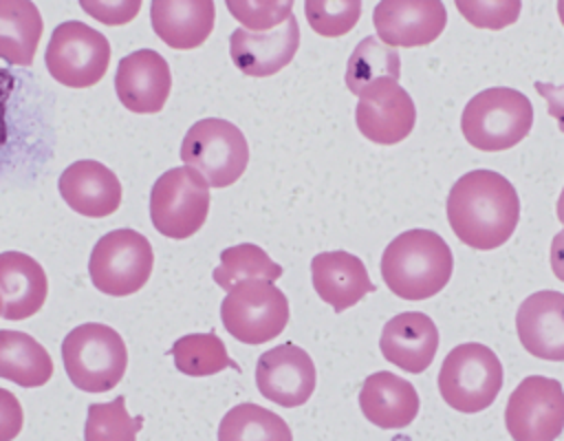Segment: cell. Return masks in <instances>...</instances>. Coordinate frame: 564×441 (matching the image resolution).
<instances>
[{
	"label": "cell",
	"mask_w": 564,
	"mask_h": 441,
	"mask_svg": "<svg viewBox=\"0 0 564 441\" xmlns=\"http://www.w3.org/2000/svg\"><path fill=\"white\" fill-rule=\"evenodd\" d=\"M447 220L467 247L496 249L511 238L520 220L518 192L494 170H471L449 190Z\"/></svg>",
	"instance_id": "obj_1"
},
{
	"label": "cell",
	"mask_w": 564,
	"mask_h": 441,
	"mask_svg": "<svg viewBox=\"0 0 564 441\" xmlns=\"http://www.w3.org/2000/svg\"><path fill=\"white\" fill-rule=\"evenodd\" d=\"M454 256L449 245L430 229L399 234L381 256V278L403 300H427L452 278Z\"/></svg>",
	"instance_id": "obj_2"
},
{
	"label": "cell",
	"mask_w": 564,
	"mask_h": 441,
	"mask_svg": "<svg viewBox=\"0 0 564 441\" xmlns=\"http://www.w3.org/2000/svg\"><path fill=\"white\" fill-rule=\"evenodd\" d=\"M533 126V106L516 88L494 86L474 95L460 117V130L469 146L482 152H500L518 146Z\"/></svg>",
	"instance_id": "obj_3"
},
{
	"label": "cell",
	"mask_w": 564,
	"mask_h": 441,
	"mask_svg": "<svg viewBox=\"0 0 564 441\" xmlns=\"http://www.w3.org/2000/svg\"><path fill=\"white\" fill-rule=\"evenodd\" d=\"M62 359L68 379L86 392L115 388L126 373L128 351L123 337L101 322L75 326L62 342Z\"/></svg>",
	"instance_id": "obj_4"
},
{
	"label": "cell",
	"mask_w": 564,
	"mask_h": 441,
	"mask_svg": "<svg viewBox=\"0 0 564 441\" xmlns=\"http://www.w3.org/2000/svg\"><path fill=\"white\" fill-rule=\"evenodd\" d=\"M498 355L478 342L454 346L438 370V390L445 404L458 412H480L494 404L502 388Z\"/></svg>",
	"instance_id": "obj_5"
},
{
	"label": "cell",
	"mask_w": 564,
	"mask_h": 441,
	"mask_svg": "<svg viewBox=\"0 0 564 441\" xmlns=\"http://www.w3.org/2000/svg\"><path fill=\"white\" fill-rule=\"evenodd\" d=\"M181 159L185 165L198 170L209 187H227L247 170L249 146L236 123L207 117L185 132Z\"/></svg>",
	"instance_id": "obj_6"
},
{
	"label": "cell",
	"mask_w": 564,
	"mask_h": 441,
	"mask_svg": "<svg viewBox=\"0 0 564 441\" xmlns=\"http://www.w3.org/2000/svg\"><path fill=\"white\" fill-rule=\"evenodd\" d=\"M209 183L189 168H172L163 172L150 192V218L159 234L167 238H189L207 220Z\"/></svg>",
	"instance_id": "obj_7"
},
{
	"label": "cell",
	"mask_w": 564,
	"mask_h": 441,
	"mask_svg": "<svg viewBox=\"0 0 564 441\" xmlns=\"http://www.w3.org/2000/svg\"><path fill=\"white\" fill-rule=\"evenodd\" d=\"M154 251L150 240L134 229H112L101 236L88 260L93 284L108 295L137 293L152 276Z\"/></svg>",
	"instance_id": "obj_8"
},
{
	"label": "cell",
	"mask_w": 564,
	"mask_h": 441,
	"mask_svg": "<svg viewBox=\"0 0 564 441\" xmlns=\"http://www.w3.org/2000/svg\"><path fill=\"white\" fill-rule=\"evenodd\" d=\"M44 62L55 82L68 88H90L108 71L110 42L97 29L68 20L53 29Z\"/></svg>",
	"instance_id": "obj_9"
},
{
	"label": "cell",
	"mask_w": 564,
	"mask_h": 441,
	"mask_svg": "<svg viewBox=\"0 0 564 441\" xmlns=\"http://www.w3.org/2000/svg\"><path fill=\"white\" fill-rule=\"evenodd\" d=\"M223 326L238 342L264 344L289 322V300L269 280H245L227 291L220 304Z\"/></svg>",
	"instance_id": "obj_10"
},
{
	"label": "cell",
	"mask_w": 564,
	"mask_h": 441,
	"mask_svg": "<svg viewBox=\"0 0 564 441\" xmlns=\"http://www.w3.org/2000/svg\"><path fill=\"white\" fill-rule=\"evenodd\" d=\"M505 426L513 441H555L564 430V388L544 375L524 377L507 399Z\"/></svg>",
	"instance_id": "obj_11"
},
{
	"label": "cell",
	"mask_w": 564,
	"mask_h": 441,
	"mask_svg": "<svg viewBox=\"0 0 564 441\" xmlns=\"http://www.w3.org/2000/svg\"><path fill=\"white\" fill-rule=\"evenodd\" d=\"M317 370L311 355L291 342L273 346L258 357L256 386L260 395L278 406L295 408L311 399Z\"/></svg>",
	"instance_id": "obj_12"
},
{
	"label": "cell",
	"mask_w": 564,
	"mask_h": 441,
	"mask_svg": "<svg viewBox=\"0 0 564 441\" xmlns=\"http://www.w3.org/2000/svg\"><path fill=\"white\" fill-rule=\"evenodd\" d=\"M359 132L379 146L403 141L416 121V108L405 88L394 79H379L364 90L355 108Z\"/></svg>",
	"instance_id": "obj_13"
},
{
	"label": "cell",
	"mask_w": 564,
	"mask_h": 441,
	"mask_svg": "<svg viewBox=\"0 0 564 441\" xmlns=\"http://www.w3.org/2000/svg\"><path fill=\"white\" fill-rule=\"evenodd\" d=\"M379 40L388 46L432 44L447 24L441 0H381L372 11Z\"/></svg>",
	"instance_id": "obj_14"
},
{
	"label": "cell",
	"mask_w": 564,
	"mask_h": 441,
	"mask_svg": "<svg viewBox=\"0 0 564 441\" xmlns=\"http://www.w3.org/2000/svg\"><path fill=\"white\" fill-rule=\"evenodd\" d=\"M119 101L139 115L159 112L172 90V73L161 53L154 49H139L121 57L115 75Z\"/></svg>",
	"instance_id": "obj_15"
},
{
	"label": "cell",
	"mask_w": 564,
	"mask_h": 441,
	"mask_svg": "<svg viewBox=\"0 0 564 441\" xmlns=\"http://www.w3.org/2000/svg\"><path fill=\"white\" fill-rule=\"evenodd\" d=\"M297 46L300 26L293 15L269 33H251L240 26L229 37L231 62L249 77L275 75L295 57Z\"/></svg>",
	"instance_id": "obj_16"
},
{
	"label": "cell",
	"mask_w": 564,
	"mask_h": 441,
	"mask_svg": "<svg viewBox=\"0 0 564 441\" xmlns=\"http://www.w3.org/2000/svg\"><path fill=\"white\" fill-rule=\"evenodd\" d=\"M520 344L533 357L564 362V293L535 291L516 313Z\"/></svg>",
	"instance_id": "obj_17"
},
{
	"label": "cell",
	"mask_w": 564,
	"mask_h": 441,
	"mask_svg": "<svg viewBox=\"0 0 564 441\" xmlns=\"http://www.w3.org/2000/svg\"><path fill=\"white\" fill-rule=\"evenodd\" d=\"M57 187L66 205L88 218H106L117 212L123 194L117 174L93 159L70 163L62 172Z\"/></svg>",
	"instance_id": "obj_18"
},
{
	"label": "cell",
	"mask_w": 564,
	"mask_h": 441,
	"mask_svg": "<svg viewBox=\"0 0 564 441\" xmlns=\"http://www.w3.org/2000/svg\"><path fill=\"white\" fill-rule=\"evenodd\" d=\"M381 355L408 373H423L438 348V329L430 315L405 311L390 318L379 340Z\"/></svg>",
	"instance_id": "obj_19"
},
{
	"label": "cell",
	"mask_w": 564,
	"mask_h": 441,
	"mask_svg": "<svg viewBox=\"0 0 564 441\" xmlns=\"http://www.w3.org/2000/svg\"><path fill=\"white\" fill-rule=\"evenodd\" d=\"M311 276L317 295L341 313L375 291L361 258L348 251H324L311 260Z\"/></svg>",
	"instance_id": "obj_20"
},
{
	"label": "cell",
	"mask_w": 564,
	"mask_h": 441,
	"mask_svg": "<svg viewBox=\"0 0 564 441\" xmlns=\"http://www.w3.org/2000/svg\"><path fill=\"white\" fill-rule=\"evenodd\" d=\"M48 293L42 265L22 251L0 254V298L4 320H26L35 315Z\"/></svg>",
	"instance_id": "obj_21"
},
{
	"label": "cell",
	"mask_w": 564,
	"mask_h": 441,
	"mask_svg": "<svg viewBox=\"0 0 564 441\" xmlns=\"http://www.w3.org/2000/svg\"><path fill=\"white\" fill-rule=\"evenodd\" d=\"M214 0H152L150 20L154 33L172 49L200 46L214 29Z\"/></svg>",
	"instance_id": "obj_22"
},
{
	"label": "cell",
	"mask_w": 564,
	"mask_h": 441,
	"mask_svg": "<svg viewBox=\"0 0 564 441\" xmlns=\"http://www.w3.org/2000/svg\"><path fill=\"white\" fill-rule=\"evenodd\" d=\"M364 417L377 428H405L419 415L416 388L403 377L381 370L364 379L359 390Z\"/></svg>",
	"instance_id": "obj_23"
},
{
	"label": "cell",
	"mask_w": 564,
	"mask_h": 441,
	"mask_svg": "<svg viewBox=\"0 0 564 441\" xmlns=\"http://www.w3.org/2000/svg\"><path fill=\"white\" fill-rule=\"evenodd\" d=\"M53 375L48 351L22 331H0V377L22 388L44 386Z\"/></svg>",
	"instance_id": "obj_24"
},
{
	"label": "cell",
	"mask_w": 564,
	"mask_h": 441,
	"mask_svg": "<svg viewBox=\"0 0 564 441\" xmlns=\"http://www.w3.org/2000/svg\"><path fill=\"white\" fill-rule=\"evenodd\" d=\"M42 29V15L33 2L0 0V55L4 62L31 66Z\"/></svg>",
	"instance_id": "obj_25"
},
{
	"label": "cell",
	"mask_w": 564,
	"mask_h": 441,
	"mask_svg": "<svg viewBox=\"0 0 564 441\" xmlns=\"http://www.w3.org/2000/svg\"><path fill=\"white\" fill-rule=\"evenodd\" d=\"M399 77H401V57L397 49L383 44L375 35L364 37L355 46L352 55L348 57L346 86L357 97H361L364 90L379 79L399 82Z\"/></svg>",
	"instance_id": "obj_26"
},
{
	"label": "cell",
	"mask_w": 564,
	"mask_h": 441,
	"mask_svg": "<svg viewBox=\"0 0 564 441\" xmlns=\"http://www.w3.org/2000/svg\"><path fill=\"white\" fill-rule=\"evenodd\" d=\"M218 441H293V434L280 415L249 401L220 419Z\"/></svg>",
	"instance_id": "obj_27"
},
{
	"label": "cell",
	"mask_w": 564,
	"mask_h": 441,
	"mask_svg": "<svg viewBox=\"0 0 564 441\" xmlns=\"http://www.w3.org/2000/svg\"><path fill=\"white\" fill-rule=\"evenodd\" d=\"M172 357L176 370L189 377L216 375L225 368L238 370L240 366L227 355L223 340L216 333H189L174 342Z\"/></svg>",
	"instance_id": "obj_28"
},
{
	"label": "cell",
	"mask_w": 564,
	"mask_h": 441,
	"mask_svg": "<svg viewBox=\"0 0 564 441\" xmlns=\"http://www.w3.org/2000/svg\"><path fill=\"white\" fill-rule=\"evenodd\" d=\"M282 276V267L275 265L264 249L253 243L234 245L220 251V265L214 269V280L225 291H231L236 284L245 280H278Z\"/></svg>",
	"instance_id": "obj_29"
},
{
	"label": "cell",
	"mask_w": 564,
	"mask_h": 441,
	"mask_svg": "<svg viewBox=\"0 0 564 441\" xmlns=\"http://www.w3.org/2000/svg\"><path fill=\"white\" fill-rule=\"evenodd\" d=\"M143 417H130L126 397L119 395L108 404H90L84 426V441H137Z\"/></svg>",
	"instance_id": "obj_30"
},
{
	"label": "cell",
	"mask_w": 564,
	"mask_h": 441,
	"mask_svg": "<svg viewBox=\"0 0 564 441\" xmlns=\"http://www.w3.org/2000/svg\"><path fill=\"white\" fill-rule=\"evenodd\" d=\"M304 15L308 26L324 37L346 35L361 15L359 0H306Z\"/></svg>",
	"instance_id": "obj_31"
},
{
	"label": "cell",
	"mask_w": 564,
	"mask_h": 441,
	"mask_svg": "<svg viewBox=\"0 0 564 441\" xmlns=\"http://www.w3.org/2000/svg\"><path fill=\"white\" fill-rule=\"evenodd\" d=\"M229 13L242 24V29L260 31V29H278L293 13V0L271 2V0H227Z\"/></svg>",
	"instance_id": "obj_32"
},
{
	"label": "cell",
	"mask_w": 564,
	"mask_h": 441,
	"mask_svg": "<svg viewBox=\"0 0 564 441\" xmlns=\"http://www.w3.org/2000/svg\"><path fill=\"white\" fill-rule=\"evenodd\" d=\"M463 18L478 29H505L520 15V0H456Z\"/></svg>",
	"instance_id": "obj_33"
},
{
	"label": "cell",
	"mask_w": 564,
	"mask_h": 441,
	"mask_svg": "<svg viewBox=\"0 0 564 441\" xmlns=\"http://www.w3.org/2000/svg\"><path fill=\"white\" fill-rule=\"evenodd\" d=\"M79 7L90 13L93 18H97L104 24L110 26H119V24H128L132 18H137L139 9H141V0H82Z\"/></svg>",
	"instance_id": "obj_34"
},
{
	"label": "cell",
	"mask_w": 564,
	"mask_h": 441,
	"mask_svg": "<svg viewBox=\"0 0 564 441\" xmlns=\"http://www.w3.org/2000/svg\"><path fill=\"white\" fill-rule=\"evenodd\" d=\"M544 99H546V110L549 115L557 121V128L564 132V84H546V82H535L533 86Z\"/></svg>",
	"instance_id": "obj_35"
},
{
	"label": "cell",
	"mask_w": 564,
	"mask_h": 441,
	"mask_svg": "<svg viewBox=\"0 0 564 441\" xmlns=\"http://www.w3.org/2000/svg\"><path fill=\"white\" fill-rule=\"evenodd\" d=\"M551 269L560 282H564V229L551 240Z\"/></svg>",
	"instance_id": "obj_36"
},
{
	"label": "cell",
	"mask_w": 564,
	"mask_h": 441,
	"mask_svg": "<svg viewBox=\"0 0 564 441\" xmlns=\"http://www.w3.org/2000/svg\"><path fill=\"white\" fill-rule=\"evenodd\" d=\"M557 220L564 223V187H562L560 198H557Z\"/></svg>",
	"instance_id": "obj_37"
},
{
	"label": "cell",
	"mask_w": 564,
	"mask_h": 441,
	"mask_svg": "<svg viewBox=\"0 0 564 441\" xmlns=\"http://www.w3.org/2000/svg\"><path fill=\"white\" fill-rule=\"evenodd\" d=\"M557 13H560V20H562V24H564V0L557 2Z\"/></svg>",
	"instance_id": "obj_38"
}]
</instances>
